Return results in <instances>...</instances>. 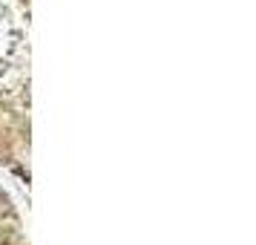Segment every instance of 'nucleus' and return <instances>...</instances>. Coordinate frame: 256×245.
<instances>
[]
</instances>
